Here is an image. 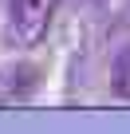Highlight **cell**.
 Masks as SVG:
<instances>
[{"mask_svg": "<svg viewBox=\"0 0 130 134\" xmlns=\"http://www.w3.org/2000/svg\"><path fill=\"white\" fill-rule=\"evenodd\" d=\"M59 12V0H12L8 4V43L36 47Z\"/></svg>", "mask_w": 130, "mask_h": 134, "instance_id": "1", "label": "cell"}, {"mask_svg": "<svg viewBox=\"0 0 130 134\" xmlns=\"http://www.w3.org/2000/svg\"><path fill=\"white\" fill-rule=\"evenodd\" d=\"M32 87H36V67H28V63L0 67V107H12V103L28 99Z\"/></svg>", "mask_w": 130, "mask_h": 134, "instance_id": "2", "label": "cell"}, {"mask_svg": "<svg viewBox=\"0 0 130 134\" xmlns=\"http://www.w3.org/2000/svg\"><path fill=\"white\" fill-rule=\"evenodd\" d=\"M110 87H114V95H118V99H126V103H130V43L114 55V67H110Z\"/></svg>", "mask_w": 130, "mask_h": 134, "instance_id": "3", "label": "cell"}]
</instances>
